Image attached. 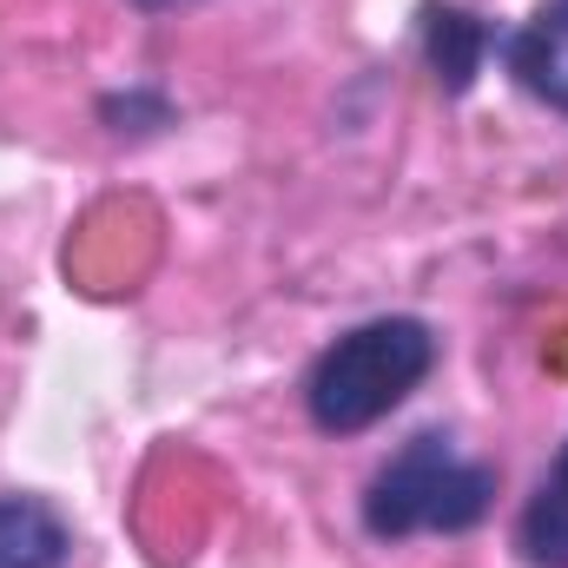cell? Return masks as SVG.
<instances>
[{
	"mask_svg": "<svg viewBox=\"0 0 568 568\" xmlns=\"http://www.w3.org/2000/svg\"><path fill=\"white\" fill-rule=\"evenodd\" d=\"M496 503V469L469 456L449 429H417L364 489V529L377 542H410V536H463L489 516Z\"/></svg>",
	"mask_w": 568,
	"mask_h": 568,
	"instance_id": "cell-2",
	"label": "cell"
},
{
	"mask_svg": "<svg viewBox=\"0 0 568 568\" xmlns=\"http://www.w3.org/2000/svg\"><path fill=\"white\" fill-rule=\"evenodd\" d=\"M436 371V331L424 317H371L317 351L304 377V410L324 436H357L384 424Z\"/></svg>",
	"mask_w": 568,
	"mask_h": 568,
	"instance_id": "cell-1",
	"label": "cell"
},
{
	"mask_svg": "<svg viewBox=\"0 0 568 568\" xmlns=\"http://www.w3.org/2000/svg\"><path fill=\"white\" fill-rule=\"evenodd\" d=\"M496 47H503V40H496V27H489L483 13L449 7V0H429L424 7V60H429L436 87H443L449 100L476 87V73H483V60H489Z\"/></svg>",
	"mask_w": 568,
	"mask_h": 568,
	"instance_id": "cell-4",
	"label": "cell"
},
{
	"mask_svg": "<svg viewBox=\"0 0 568 568\" xmlns=\"http://www.w3.org/2000/svg\"><path fill=\"white\" fill-rule=\"evenodd\" d=\"M509 73L523 80V93H536L542 106L568 113V0H542L509 40Z\"/></svg>",
	"mask_w": 568,
	"mask_h": 568,
	"instance_id": "cell-3",
	"label": "cell"
},
{
	"mask_svg": "<svg viewBox=\"0 0 568 568\" xmlns=\"http://www.w3.org/2000/svg\"><path fill=\"white\" fill-rule=\"evenodd\" d=\"M133 7H145V13H165V7H185V0H133Z\"/></svg>",
	"mask_w": 568,
	"mask_h": 568,
	"instance_id": "cell-8",
	"label": "cell"
},
{
	"mask_svg": "<svg viewBox=\"0 0 568 568\" xmlns=\"http://www.w3.org/2000/svg\"><path fill=\"white\" fill-rule=\"evenodd\" d=\"M100 120H106L113 133H159V126H172V100H165L159 87L106 93V100H100Z\"/></svg>",
	"mask_w": 568,
	"mask_h": 568,
	"instance_id": "cell-7",
	"label": "cell"
},
{
	"mask_svg": "<svg viewBox=\"0 0 568 568\" xmlns=\"http://www.w3.org/2000/svg\"><path fill=\"white\" fill-rule=\"evenodd\" d=\"M516 549L529 568H568V443L556 449L549 476L536 483V496L516 523Z\"/></svg>",
	"mask_w": 568,
	"mask_h": 568,
	"instance_id": "cell-6",
	"label": "cell"
},
{
	"mask_svg": "<svg viewBox=\"0 0 568 568\" xmlns=\"http://www.w3.org/2000/svg\"><path fill=\"white\" fill-rule=\"evenodd\" d=\"M0 568H73V529L40 496H0Z\"/></svg>",
	"mask_w": 568,
	"mask_h": 568,
	"instance_id": "cell-5",
	"label": "cell"
}]
</instances>
